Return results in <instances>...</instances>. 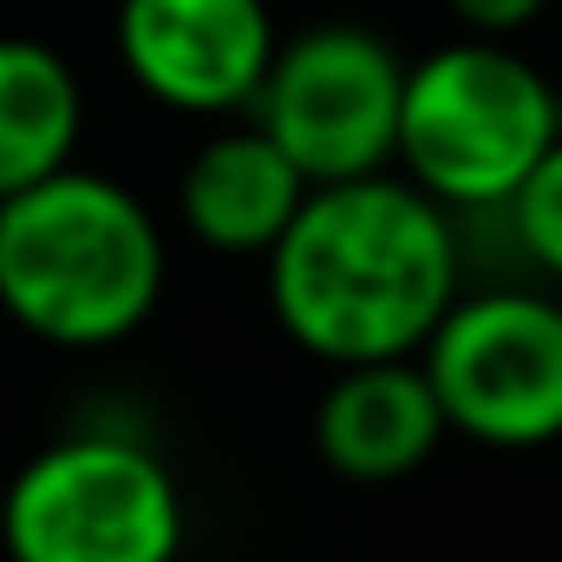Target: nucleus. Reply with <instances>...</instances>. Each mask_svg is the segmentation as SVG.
<instances>
[{
	"instance_id": "nucleus-1",
	"label": "nucleus",
	"mask_w": 562,
	"mask_h": 562,
	"mask_svg": "<svg viewBox=\"0 0 562 562\" xmlns=\"http://www.w3.org/2000/svg\"><path fill=\"white\" fill-rule=\"evenodd\" d=\"M262 262L281 334L327 367L413 360L464 294L451 210L393 170L314 183Z\"/></svg>"
},
{
	"instance_id": "nucleus-2",
	"label": "nucleus",
	"mask_w": 562,
	"mask_h": 562,
	"mask_svg": "<svg viewBox=\"0 0 562 562\" xmlns=\"http://www.w3.org/2000/svg\"><path fill=\"white\" fill-rule=\"evenodd\" d=\"M164 294V229L99 170H53L0 196V307L46 347H112Z\"/></svg>"
},
{
	"instance_id": "nucleus-3",
	"label": "nucleus",
	"mask_w": 562,
	"mask_h": 562,
	"mask_svg": "<svg viewBox=\"0 0 562 562\" xmlns=\"http://www.w3.org/2000/svg\"><path fill=\"white\" fill-rule=\"evenodd\" d=\"M557 138V86L510 40L458 33L406 66L393 164L445 210H504Z\"/></svg>"
},
{
	"instance_id": "nucleus-4",
	"label": "nucleus",
	"mask_w": 562,
	"mask_h": 562,
	"mask_svg": "<svg viewBox=\"0 0 562 562\" xmlns=\"http://www.w3.org/2000/svg\"><path fill=\"white\" fill-rule=\"evenodd\" d=\"M7 562H177L183 491L125 431H66L0 497Z\"/></svg>"
},
{
	"instance_id": "nucleus-5",
	"label": "nucleus",
	"mask_w": 562,
	"mask_h": 562,
	"mask_svg": "<svg viewBox=\"0 0 562 562\" xmlns=\"http://www.w3.org/2000/svg\"><path fill=\"white\" fill-rule=\"evenodd\" d=\"M406 59L360 20H321L281 40L249 119L294 157L307 183L373 177L400 150Z\"/></svg>"
},
{
	"instance_id": "nucleus-6",
	"label": "nucleus",
	"mask_w": 562,
	"mask_h": 562,
	"mask_svg": "<svg viewBox=\"0 0 562 562\" xmlns=\"http://www.w3.org/2000/svg\"><path fill=\"white\" fill-rule=\"evenodd\" d=\"M419 367L451 431L497 451H537L562 438V301L550 294H458L419 347Z\"/></svg>"
},
{
	"instance_id": "nucleus-7",
	"label": "nucleus",
	"mask_w": 562,
	"mask_h": 562,
	"mask_svg": "<svg viewBox=\"0 0 562 562\" xmlns=\"http://www.w3.org/2000/svg\"><path fill=\"white\" fill-rule=\"evenodd\" d=\"M276 46L269 0H119V59L132 86L190 119L249 112Z\"/></svg>"
},
{
	"instance_id": "nucleus-8",
	"label": "nucleus",
	"mask_w": 562,
	"mask_h": 562,
	"mask_svg": "<svg viewBox=\"0 0 562 562\" xmlns=\"http://www.w3.org/2000/svg\"><path fill=\"white\" fill-rule=\"evenodd\" d=\"M445 406L431 393L419 360H360L334 367V386L321 393L314 445L327 471L353 484H400L445 445Z\"/></svg>"
},
{
	"instance_id": "nucleus-9",
	"label": "nucleus",
	"mask_w": 562,
	"mask_h": 562,
	"mask_svg": "<svg viewBox=\"0 0 562 562\" xmlns=\"http://www.w3.org/2000/svg\"><path fill=\"white\" fill-rule=\"evenodd\" d=\"M307 190L314 183L294 170V157L249 119L190 150L177 177V216L216 256H269Z\"/></svg>"
},
{
	"instance_id": "nucleus-10",
	"label": "nucleus",
	"mask_w": 562,
	"mask_h": 562,
	"mask_svg": "<svg viewBox=\"0 0 562 562\" xmlns=\"http://www.w3.org/2000/svg\"><path fill=\"white\" fill-rule=\"evenodd\" d=\"M86 92L46 40H0V196L72 164Z\"/></svg>"
},
{
	"instance_id": "nucleus-11",
	"label": "nucleus",
	"mask_w": 562,
	"mask_h": 562,
	"mask_svg": "<svg viewBox=\"0 0 562 562\" xmlns=\"http://www.w3.org/2000/svg\"><path fill=\"white\" fill-rule=\"evenodd\" d=\"M510 210V229H517V249L562 281V138L537 157V170L517 183V196L504 203Z\"/></svg>"
},
{
	"instance_id": "nucleus-12",
	"label": "nucleus",
	"mask_w": 562,
	"mask_h": 562,
	"mask_svg": "<svg viewBox=\"0 0 562 562\" xmlns=\"http://www.w3.org/2000/svg\"><path fill=\"white\" fill-rule=\"evenodd\" d=\"M550 0H445V13L471 33V40H517L524 26L543 20Z\"/></svg>"
}]
</instances>
